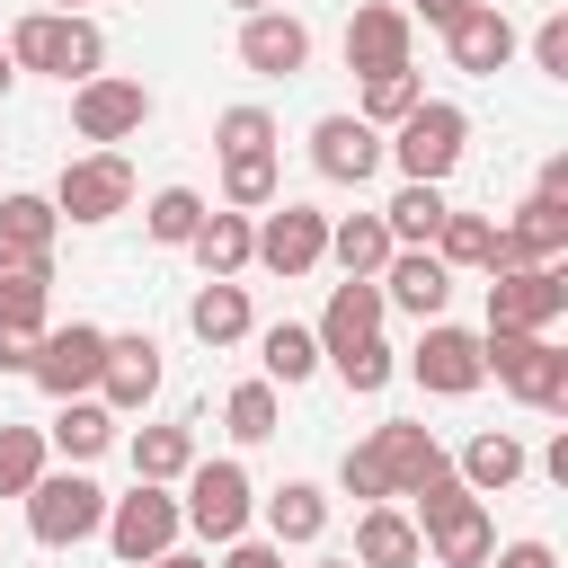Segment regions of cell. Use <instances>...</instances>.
<instances>
[{"mask_svg": "<svg viewBox=\"0 0 568 568\" xmlns=\"http://www.w3.org/2000/svg\"><path fill=\"white\" fill-rule=\"evenodd\" d=\"M9 62L80 89V80L106 71V27H98L89 9H27V18L9 27Z\"/></svg>", "mask_w": 568, "mask_h": 568, "instance_id": "obj_1", "label": "cell"}, {"mask_svg": "<svg viewBox=\"0 0 568 568\" xmlns=\"http://www.w3.org/2000/svg\"><path fill=\"white\" fill-rule=\"evenodd\" d=\"M408 506H417L408 524H417V541H426V559H435V568H488V550H497L488 497H470V488L444 470V479H426Z\"/></svg>", "mask_w": 568, "mask_h": 568, "instance_id": "obj_2", "label": "cell"}, {"mask_svg": "<svg viewBox=\"0 0 568 568\" xmlns=\"http://www.w3.org/2000/svg\"><path fill=\"white\" fill-rule=\"evenodd\" d=\"M479 364H488L524 408H541V417L568 408V346H559L550 328H479Z\"/></svg>", "mask_w": 568, "mask_h": 568, "instance_id": "obj_3", "label": "cell"}, {"mask_svg": "<svg viewBox=\"0 0 568 568\" xmlns=\"http://www.w3.org/2000/svg\"><path fill=\"white\" fill-rule=\"evenodd\" d=\"M462 142H470V115H462L453 98H417V106L390 124L382 160H399V178H426V186H444V178L462 169Z\"/></svg>", "mask_w": 568, "mask_h": 568, "instance_id": "obj_4", "label": "cell"}, {"mask_svg": "<svg viewBox=\"0 0 568 568\" xmlns=\"http://www.w3.org/2000/svg\"><path fill=\"white\" fill-rule=\"evenodd\" d=\"M106 524V488L71 462V470H44L36 488H27V532L44 541V550H80L89 532Z\"/></svg>", "mask_w": 568, "mask_h": 568, "instance_id": "obj_5", "label": "cell"}, {"mask_svg": "<svg viewBox=\"0 0 568 568\" xmlns=\"http://www.w3.org/2000/svg\"><path fill=\"white\" fill-rule=\"evenodd\" d=\"M178 515H186V532H204V541H240L248 532V515H257V488H248V470L222 453V462H186V497H178Z\"/></svg>", "mask_w": 568, "mask_h": 568, "instance_id": "obj_6", "label": "cell"}, {"mask_svg": "<svg viewBox=\"0 0 568 568\" xmlns=\"http://www.w3.org/2000/svg\"><path fill=\"white\" fill-rule=\"evenodd\" d=\"M106 550L124 559V568H142V559H160V550H178V532H186V515H178V497L160 488V479H133V497H106Z\"/></svg>", "mask_w": 568, "mask_h": 568, "instance_id": "obj_7", "label": "cell"}, {"mask_svg": "<svg viewBox=\"0 0 568 568\" xmlns=\"http://www.w3.org/2000/svg\"><path fill=\"white\" fill-rule=\"evenodd\" d=\"M142 124H151V89H142V80L98 71V80H80V89H71V133H80V142L115 151V142H124V133H142Z\"/></svg>", "mask_w": 568, "mask_h": 568, "instance_id": "obj_8", "label": "cell"}, {"mask_svg": "<svg viewBox=\"0 0 568 568\" xmlns=\"http://www.w3.org/2000/svg\"><path fill=\"white\" fill-rule=\"evenodd\" d=\"M124 204H133L124 151H80V160H62V178H53V213H62V222H115Z\"/></svg>", "mask_w": 568, "mask_h": 568, "instance_id": "obj_9", "label": "cell"}, {"mask_svg": "<svg viewBox=\"0 0 568 568\" xmlns=\"http://www.w3.org/2000/svg\"><path fill=\"white\" fill-rule=\"evenodd\" d=\"M98 364H106V328H98V320H71V328H44V337H36L27 382H36L44 399H80V390H98Z\"/></svg>", "mask_w": 568, "mask_h": 568, "instance_id": "obj_10", "label": "cell"}, {"mask_svg": "<svg viewBox=\"0 0 568 568\" xmlns=\"http://www.w3.org/2000/svg\"><path fill=\"white\" fill-rule=\"evenodd\" d=\"M320 257H328V213H320V204H284V195H275V204L257 213V257H248V266H275V275L293 284V275H311Z\"/></svg>", "mask_w": 568, "mask_h": 568, "instance_id": "obj_11", "label": "cell"}, {"mask_svg": "<svg viewBox=\"0 0 568 568\" xmlns=\"http://www.w3.org/2000/svg\"><path fill=\"white\" fill-rule=\"evenodd\" d=\"M559 320H568L559 266H497L488 275V328H559Z\"/></svg>", "mask_w": 568, "mask_h": 568, "instance_id": "obj_12", "label": "cell"}, {"mask_svg": "<svg viewBox=\"0 0 568 568\" xmlns=\"http://www.w3.org/2000/svg\"><path fill=\"white\" fill-rule=\"evenodd\" d=\"M408 373H417V390H426V399H470V390L488 382V364H479V328L426 320V337H417Z\"/></svg>", "mask_w": 568, "mask_h": 568, "instance_id": "obj_13", "label": "cell"}, {"mask_svg": "<svg viewBox=\"0 0 568 568\" xmlns=\"http://www.w3.org/2000/svg\"><path fill=\"white\" fill-rule=\"evenodd\" d=\"M408 53H417V18H408L399 0H364V9L346 18V71L373 80V71H399Z\"/></svg>", "mask_w": 568, "mask_h": 568, "instance_id": "obj_14", "label": "cell"}, {"mask_svg": "<svg viewBox=\"0 0 568 568\" xmlns=\"http://www.w3.org/2000/svg\"><path fill=\"white\" fill-rule=\"evenodd\" d=\"M240 62H248L257 80H302V71H311V27H302L293 9H248V18H240Z\"/></svg>", "mask_w": 568, "mask_h": 568, "instance_id": "obj_15", "label": "cell"}, {"mask_svg": "<svg viewBox=\"0 0 568 568\" xmlns=\"http://www.w3.org/2000/svg\"><path fill=\"white\" fill-rule=\"evenodd\" d=\"M364 444H373V462H382L390 497H417L426 479H444V470H453V453H444V444H435L417 417H390V426H373Z\"/></svg>", "mask_w": 568, "mask_h": 568, "instance_id": "obj_16", "label": "cell"}, {"mask_svg": "<svg viewBox=\"0 0 568 568\" xmlns=\"http://www.w3.org/2000/svg\"><path fill=\"white\" fill-rule=\"evenodd\" d=\"M444 44H453V71H470V80H497V71L515 62V44H524V36H515V18H506L497 0H470V9L444 27Z\"/></svg>", "mask_w": 568, "mask_h": 568, "instance_id": "obj_17", "label": "cell"}, {"mask_svg": "<svg viewBox=\"0 0 568 568\" xmlns=\"http://www.w3.org/2000/svg\"><path fill=\"white\" fill-rule=\"evenodd\" d=\"M373 284H382V302L408 311V320H444V302H453V266H444L435 248H390V266H382Z\"/></svg>", "mask_w": 568, "mask_h": 568, "instance_id": "obj_18", "label": "cell"}, {"mask_svg": "<svg viewBox=\"0 0 568 568\" xmlns=\"http://www.w3.org/2000/svg\"><path fill=\"white\" fill-rule=\"evenodd\" d=\"M98 399L124 417V408H151L160 399V337H142V328H124V337H106V364H98Z\"/></svg>", "mask_w": 568, "mask_h": 568, "instance_id": "obj_19", "label": "cell"}, {"mask_svg": "<svg viewBox=\"0 0 568 568\" xmlns=\"http://www.w3.org/2000/svg\"><path fill=\"white\" fill-rule=\"evenodd\" d=\"M311 169L337 178V186H364V178L382 169V133H373L364 115H320V124H311Z\"/></svg>", "mask_w": 568, "mask_h": 568, "instance_id": "obj_20", "label": "cell"}, {"mask_svg": "<svg viewBox=\"0 0 568 568\" xmlns=\"http://www.w3.org/2000/svg\"><path fill=\"white\" fill-rule=\"evenodd\" d=\"M568 257V204H524L515 222H497V257H488V275L497 266H559Z\"/></svg>", "mask_w": 568, "mask_h": 568, "instance_id": "obj_21", "label": "cell"}, {"mask_svg": "<svg viewBox=\"0 0 568 568\" xmlns=\"http://www.w3.org/2000/svg\"><path fill=\"white\" fill-rule=\"evenodd\" d=\"M382 311H390V302H382V284H373V275L328 284V311H320V328H311V337H320V364H328V355H346V346H364V337H382Z\"/></svg>", "mask_w": 568, "mask_h": 568, "instance_id": "obj_22", "label": "cell"}, {"mask_svg": "<svg viewBox=\"0 0 568 568\" xmlns=\"http://www.w3.org/2000/svg\"><path fill=\"white\" fill-rule=\"evenodd\" d=\"M524 435H506V426H479L470 444H462V462H453V479L470 488V497H506L515 479H524Z\"/></svg>", "mask_w": 568, "mask_h": 568, "instance_id": "obj_23", "label": "cell"}, {"mask_svg": "<svg viewBox=\"0 0 568 568\" xmlns=\"http://www.w3.org/2000/svg\"><path fill=\"white\" fill-rule=\"evenodd\" d=\"M195 266L204 275H248V257H257V213H231V204H213L204 222H195Z\"/></svg>", "mask_w": 568, "mask_h": 568, "instance_id": "obj_24", "label": "cell"}, {"mask_svg": "<svg viewBox=\"0 0 568 568\" xmlns=\"http://www.w3.org/2000/svg\"><path fill=\"white\" fill-rule=\"evenodd\" d=\"M186 328H195L204 346H240V337L257 328V311H248V284H240V275H204V293L186 302Z\"/></svg>", "mask_w": 568, "mask_h": 568, "instance_id": "obj_25", "label": "cell"}, {"mask_svg": "<svg viewBox=\"0 0 568 568\" xmlns=\"http://www.w3.org/2000/svg\"><path fill=\"white\" fill-rule=\"evenodd\" d=\"M417 559H426V541H417V524L390 497L355 515V568H417Z\"/></svg>", "mask_w": 568, "mask_h": 568, "instance_id": "obj_26", "label": "cell"}, {"mask_svg": "<svg viewBox=\"0 0 568 568\" xmlns=\"http://www.w3.org/2000/svg\"><path fill=\"white\" fill-rule=\"evenodd\" d=\"M44 302H53V257L0 248V320L27 328V337H44Z\"/></svg>", "mask_w": 568, "mask_h": 568, "instance_id": "obj_27", "label": "cell"}, {"mask_svg": "<svg viewBox=\"0 0 568 568\" xmlns=\"http://www.w3.org/2000/svg\"><path fill=\"white\" fill-rule=\"evenodd\" d=\"M320 532H328V488L284 479V488L266 497V541H275V550H311Z\"/></svg>", "mask_w": 568, "mask_h": 568, "instance_id": "obj_28", "label": "cell"}, {"mask_svg": "<svg viewBox=\"0 0 568 568\" xmlns=\"http://www.w3.org/2000/svg\"><path fill=\"white\" fill-rule=\"evenodd\" d=\"M44 444H53L62 462H98V453L115 444V408L80 390V399H62V408H53V426H44Z\"/></svg>", "mask_w": 568, "mask_h": 568, "instance_id": "obj_29", "label": "cell"}, {"mask_svg": "<svg viewBox=\"0 0 568 568\" xmlns=\"http://www.w3.org/2000/svg\"><path fill=\"white\" fill-rule=\"evenodd\" d=\"M390 248H399V240H390L382 213H337V222H328V257H337L346 275H382Z\"/></svg>", "mask_w": 568, "mask_h": 568, "instance_id": "obj_30", "label": "cell"}, {"mask_svg": "<svg viewBox=\"0 0 568 568\" xmlns=\"http://www.w3.org/2000/svg\"><path fill=\"white\" fill-rule=\"evenodd\" d=\"M133 479H160V488H178L186 479V462H195V426H133Z\"/></svg>", "mask_w": 568, "mask_h": 568, "instance_id": "obj_31", "label": "cell"}, {"mask_svg": "<svg viewBox=\"0 0 568 568\" xmlns=\"http://www.w3.org/2000/svg\"><path fill=\"white\" fill-rule=\"evenodd\" d=\"M444 213H453V204H444V186H426V178H399V195L382 204V222H390V240H399V248H426Z\"/></svg>", "mask_w": 568, "mask_h": 568, "instance_id": "obj_32", "label": "cell"}, {"mask_svg": "<svg viewBox=\"0 0 568 568\" xmlns=\"http://www.w3.org/2000/svg\"><path fill=\"white\" fill-rule=\"evenodd\" d=\"M426 248H435L453 275H462V266H470V275H488V257H497V222H488V213H444Z\"/></svg>", "mask_w": 568, "mask_h": 568, "instance_id": "obj_33", "label": "cell"}, {"mask_svg": "<svg viewBox=\"0 0 568 568\" xmlns=\"http://www.w3.org/2000/svg\"><path fill=\"white\" fill-rule=\"evenodd\" d=\"M257 364H266V382H311L320 373V337L302 328V320H275V328H257Z\"/></svg>", "mask_w": 568, "mask_h": 568, "instance_id": "obj_34", "label": "cell"}, {"mask_svg": "<svg viewBox=\"0 0 568 568\" xmlns=\"http://www.w3.org/2000/svg\"><path fill=\"white\" fill-rule=\"evenodd\" d=\"M53 231H62L53 195H0V248H18V257H53Z\"/></svg>", "mask_w": 568, "mask_h": 568, "instance_id": "obj_35", "label": "cell"}, {"mask_svg": "<svg viewBox=\"0 0 568 568\" xmlns=\"http://www.w3.org/2000/svg\"><path fill=\"white\" fill-rule=\"evenodd\" d=\"M417 98H426V80H417V62H399V71H373V80H364L355 115H364L373 133H390V124H399V115H408Z\"/></svg>", "mask_w": 568, "mask_h": 568, "instance_id": "obj_36", "label": "cell"}, {"mask_svg": "<svg viewBox=\"0 0 568 568\" xmlns=\"http://www.w3.org/2000/svg\"><path fill=\"white\" fill-rule=\"evenodd\" d=\"M222 204L231 213H266L275 204V151H231L222 160Z\"/></svg>", "mask_w": 568, "mask_h": 568, "instance_id": "obj_37", "label": "cell"}, {"mask_svg": "<svg viewBox=\"0 0 568 568\" xmlns=\"http://www.w3.org/2000/svg\"><path fill=\"white\" fill-rule=\"evenodd\" d=\"M204 213H213V204H204V195H195V186H160V195H151V204H142V231H151V240H160V248H186V240H195V222H204Z\"/></svg>", "mask_w": 568, "mask_h": 568, "instance_id": "obj_38", "label": "cell"}, {"mask_svg": "<svg viewBox=\"0 0 568 568\" xmlns=\"http://www.w3.org/2000/svg\"><path fill=\"white\" fill-rule=\"evenodd\" d=\"M275 417H284V408H275V382H266V373H257V382H240V390L222 399V435H231V444H266V435H275Z\"/></svg>", "mask_w": 568, "mask_h": 568, "instance_id": "obj_39", "label": "cell"}, {"mask_svg": "<svg viewBox=\"0 0 568 568\" xmlns=\"http://www.w3.org/2000/svg\"><path fill=\"white\" fill-rule=\"evenodd\" d=\"M44 426H0V497H27L44 479Z\"/></svg>", "mask_w": 568, "mask_h": 568, "instance_id": "obj_40", "label": "cell"}, {"mask_svg": "<svg viewBox=\"0 0 568 568\" xmlns=\"http://www.w3.org/2000/svg\"><path fill=\"white\" fill-rule=\"evenodd\" d=\"M328 373L355 390V399H373V390H390V373H399V355L382 346V337H364V346H346V355H328Z\"/></svg>", "mask_w": 568, "mask_h": 568, "instance_id": "obj_41", "label": "cell"}, {"mask_svg": "<svg viewBox=\"0 0 568 568\" xmlns=\"http://www.w3.org/2000/svg\"><path fill=\"white\" fill-rule=\"evenodd\" d=\"M213 151L231 160V151H275V115L266 106H222L213 115Z\"/></svg>", "mask_w": 568, "mask_h": 568, "instance_id": "obj_42", "label": "cell"}, {"mask_svg": "<svg viewBox=\"0 0 568 568\" xmlns=\"http://www.w3.org/2000/svg\"><path fill=\"white\" fill-rule=\"evenodd\" d=\"M337 488H346L355 506H382V497H390V479H382L373 444H346V462H337Z\"/></svg>", "mask_w": 568, "mask_h": 568, "instance_id": "obj_43", "label": "cell"}, {"mask_svg": "<svg viewBox=\"0 0 568 568\" xmlns=\"http://www.w3.org/2000/svg\"><path fill=\"white\" fill-rule=\"evenodd\" d=\"M532 71H541V80H568V9H550V18L532 27Z\"/></svg>", "mask_w": 568, "mask_h": 568, "instance_id": "obj_44", "label": "cell"}, {"mask_svg": "<svg viewBox=\"0 0 568 568\" xmlns=\"http://www.w3.org/2000/svg\"><path fill=\"white\" fill-rule=\"evenodd\" d=\"M222 568H284V550H275V541H248V532H240V541H222Z\"/></svg>", "mask_w": 568, "mask_h": 568, "instance_id": "obj_45", "label": "cell"}, {"mask_svg": "<svg viewBox=\"0 0 568 568\" xmlns=\"http://www.w3.org/2000/svg\"><path fill=\"white\" fill-rule=\"evenodd\" d=\"M497 568H559V550L550 541H506V550H488Z\"/></svg>", "mask_w": 568, "mask_h": 568, "instance_id": "obj_46", "label": "cell"}, {"mask_svg": "<svg viewBox=\"0 0 568 568\" xmlns=\"http://www.w3.org/2000/svg\"><path fill=\"white\" fill-rule=\"evenodd\" d=\"M532 195H541V204H568V151H550V160H541V178H532Z\"/></svg>", "mask_w": 568, "mask_h": 568, "instance_id": "obj_47", "label": "cell"}, {"mask_svg": "<svg viewBox=\"0 0 568 568\" xmlns=\"http://www.w3.org/2000/svg\"><path fill=\"white\" fill-rule=\"evenodd\" d=\"M27 364H36V337H27V328H9V320H0V373H27Z\"/></svg>", "mask_w": 568, "mask_h": 568, "instance_id": "obj_48", "label": "cell"}, {"mask_svg": "<svg viewBox=\"0 0 568 568\" xmlns=\"http://www.w3.org/2000/svg\"><path fill=\"white\" fill-rule=\"evenodd\" d=\"M399 9H408V18H426V27H453L470 0H399Z\"/></svg>", "mask_w": 568, "mask_h": 568, "instance_id": "obj_49", "label": "cell"}, {"mask_svg": "<svg viewBox=\"0 0 568 568\" xmlns=\"http://www.w3.org/2000/svg\"><path fill=\"white\" fill-rule=\"evenodd\" d=\"M142 568H213V559H195V550H160V559H142Z\"/></svg>", "mask_w": 568, "mask_h": 568, "instance_id": "obj_50", "label": "cell"}, {"mask_svg": "<svg viewBox=\"0 0 568 568\" xmlns=\"http://www.w3.org/2000/svg\"><path fill=\"white\" fill-rule=\"evenodd\" d=\"M9 80H18V62H9V44H0V98H9Z\"/></svg>", "mask_w": 568, "mask_h": 568, "instance_id": "obj_51", "label": "cell"}, {"mask_svg": "<svg viewBox=\"0 0 568 568\" xmlns=\"http://www.w3.org/2000/svg\"><path fill=\"white\" fill-rule=\"evenodd\" d=\"M231 9H240V18H248V9H284V0H231Z\"/></svg>", "mask_w": 568, "mask_h": 568, "instance_id": "obj_52", "label": "cell"}, {"mask_svg": "<svg viewBox=\"0 0 568 568\" xmlns=\"http://www.w3.org/2000/svg\"><path fill=\"white\" fill-rule=\"evenodd\" d=\"M311 568H355V559H311Z\"/></svg>", "mask_w": 568, "mask_h": 568, "instance_id": "obj_53", "label": "cell"}, {"mask_svg": "<svg viewBox=\"0 0 568 568\" xmlns=\"http://www.w3.org/2000/svg\"><path fill=\"white\" fill-rule=\"evenodd\" d=\"M53 9H71V0H53Z\"/></svg>", "mask_w": 568, "mask_h": 568, "instance_id": "obj_54", "label": "cell"}, {"mask_svg": "<svg viewBox=\"0 0 568 568\" xmlns=\"http://www.w3.org/2000/svg\"><path fill=\"white\" fill-rule=\"evenodd\" d=\"M71 9H80V0H71Z\"/></svg>", "mask_w": 568, "mask_h": 568, "instance_id": "obj_55", "label": "cell"}]
</instances>
